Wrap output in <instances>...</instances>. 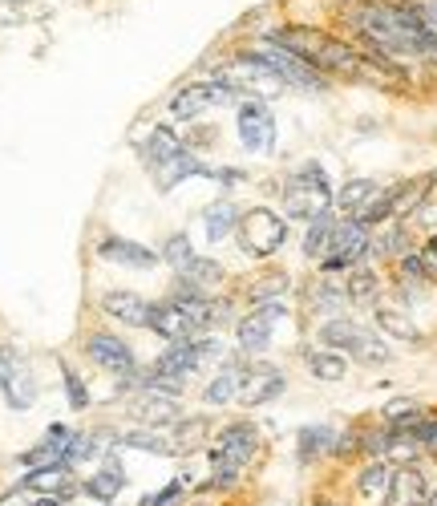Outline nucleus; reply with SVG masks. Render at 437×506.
<instances>
[{
	"label": "nucleus",
	"instance_id": "obj_35",
	"mask_svg": "<svg viewBox=\"0 0 437 506\" xmlns=\"http://www.w3.org/2000/svg\"><path fill=\"white\" fill-rule=\"evenodd\" d=\"M409 433H413V442L422 446L425 462H437V405L425 409V417H422V422H417Z\"/></svg>",
	"mask_w": 437,
	"mask_h": 506
},
{
	"label": "nucleus",
	"instance_id": "obj_19",
	"mask_svg": "<svg viewBox=\"0 0 437 506\" xmlns=\"http://www.w3.org/2000/svg\"><path fill=\"white\" fill-rule=\"evenodd\" d=\"M98 256L110 259V264H121V268H138V272L162 264V256L154 248H146V243H134V239H121V235H110V239H102L98 243Z\"/></svg>",
	"mask_w": 437,
	"mask_h": 506
},
{
	"label": "nucleus",
	"instance_id": "obj_15",
	"mask_svg": "<svg viewBox=\"0 0 437 506\" xmlns=\"http://www.w3.org/2000/svg\"><path fill=\"white\" fill-rule=\"evenodd\" d=\"M393 482V462L384 458H364L353 474V499L361 506H384Z\"/></svg>",
	"mask_w": 437,
	"mask_h": 506
},
{
	"label": "nucleus",
	"instance_id": "obj_11",
	"mask_svg": "<svg viewBox=\"0 0 437 506\" xmlns=\"http://www.w3.org/2000/svg\"><path fill=\"white\" fill-rule=\"evenodd\" d=\"M82 348H85V356H90V361L98 365L102 373H110V377H118V381L138 377L134 348H130L121 336H113V333H90Z\"/></svg>",
	"mask_w": 437,
	"mask_h": 506
},
{
	"label": "nucleus",
	"instance_id": "obj_40",
	"mask_svg": "<svg viewBox=\"0 0 437 506\" xmlns=\"http://www.w3.org/2000/svg\"><path fill=\"white\" fill-rule=\"evenodd\" d=\"M187 486H190V478H187V474H179V478H174V482H166L162 491L146 494V499L138 502V506H174V502L182 499V491H187Z\"/></svg>",
	"mask_w": 437,
	"mask_h": 506
},
{
	"label": "nucleus",
	"instance_id": "obj_22",
	"mask_svg": "<svg viewBox=\"0 0 437 506\" xmlns=\"http://www.w3.org/2000/svg\"><path fill=\"white\" fill-rule=\"evenodd\" d=\"M345 292H348V304H353V308H377L381 292H384V280H381L377 268L361 264V268H353V272L345 276Z\"/></svg>",
	"mask_w": 437,
	"mask_h": 506
},
{
	"label": "nucleus",
	"instance_id": "obj_9",
	"mask_svg": "<svg viewBox=\"0 0 437 506\" xmlns=\"http://www.w3.org/2000/svg\"><path fill=\"white\" fill-rule=\"evenodd\" d=\"M235 130H239L243 151H251V154H272L276 151V113H272L267 102L243 98L239 113H235Z\"/></svg>",
	"mask_w": 437,
	"mask_h": 506
},
{
	"label": "nucleus",
	"instance_id": "obj_27",
	"mask_svg": "<svg viewBox=\"0 0 437 506\" xmlns=\"http://www.w3.org/2000/svg\"><path fill=\"white\" fill-rule=\"evenodd\" d=\"M381 187L384 182H377V179H348L345 187L336 190V211L348 215V219H356V215L381 195Z\"/></svg>",
	"mask_w": 437,
	"mask_h": 506
},
{
	"label": "nucleus",
	"instance_id": "obj_14",
	"mask_svg": "<svg viewBox=\"0 0 437 506\" xmlns=\"http://www.w3.org/2000/svg\"><path fill=\"white\" fill-rule=\"evenodd\" d=\"M433 494L430 474H425L422 462H409V466H393V482H389V499L384 506H425Z\"/></svg>",
	"mask_w": 437,
	"mask_h": 506
},
{
	"label": "nucleus",
	"instance_id": "obj_30",
	"mask_svg": "<svg viewBox=\"0 0 437 506\" xmlns=\"http://www.w3.org/2000/svg\"><path fill=\"white\" fill-rule=\"evenodd\" d=\"M121 486H126V470L118 466V458H110L98 474L85 478V494H90V499H98V502H113L121 494Z\"/></svg>",
	"mask_w": 437,
	"mask_h": 506
},
{
	"label": "nucleus",
	"instance_id": "obj_8",
	"mask_svg": "<svg viewBox=\"0 0 437 506\" xmlns=\"http://www.w3.org/2000/svg\"><path fill=\"white\" fill-rule=\"evenodd\" d=\"M256 57L264 61V65L272 69V73H276L284 85H296V90H312V93H325V90H328V77H320L316 69L308 65V61L296 57L292 49L276 45V41H264V45L256 49Z\"/></svg>",
	"mask_w": 437,
	"mask_h": 506
},
{
	"label": "nucleus",
	"instance_id": "obj_41",
	"mask_svg": "<svg viewBox=\"0 0 437 506\" xmlns=\"http://www.w3.org/2000/svg\"><path fill=\"white\" fill-rule=\"evenodd\" d=\"M336 5H345V8H356V5H364V0H336Z\"/></svg>",
	"mask_w": 437,
	"mask_h": 506
},
{
	"label": "nucleus",
	"instance_id": "obj_20",
	"mask_svg": "<svg viewBox=\"0 0 437 506\" xmlns=\"http://www.w3.org/2000/svg\"><path fill=\"white\" fill-rule=\"evenodd\" d=\"M336 438H340V430H332V425H325V422L304 425V430L296 433V462H300V466H316V462L332 458Z\"/></svg>",
	"mask_w": 437,
	"mask_h": 506
},
{
	"label": "nucleus",
	"instance_id": "obj_42",
	"mask_svg": "<svg viewBox=\"0 0 437 506\" xmlns=\"http://www.w3.org/2000/svg\"><path fill=\"white\" fill-rule=\"evenodd\" d=\"M308 506H336V502H328V499H312Z\"/></svg>",
	"mask_w": 437,
	"mask_h": 506
},
{
	"label": "nucleus",
	"instance_id": "obj_4",
	"mask_svg": "<svg viewBox=\"0 0 437 506\" xmlns=\"http://www.w3.org/2000/svg\"><path fill=\"white\" fill-rule=\"evenodd\" d=\"M235 243L248 259H272L284 251L287 243V219L284 211H272V207H248L239 215V227H235Z\"/></svg>",
	"mask_w": 437,
	"mask_h": 506
},
{
	"label": "nucleus",
	"instance_id": "obj_37",
	"mask_svg": "<svg viewBox=\"0 0 437 506\" xmlns=\"http://www.w3.org/2000/svg\"><path fill=\"white\" fill-rule=\"evenodd\" d=\"M159 256H162V264H170V268H174V276H179L182 268H187L190 259H195V248H190V239H187V235H170V239L162 243V251H159Z\"/></svg>",
	"mask_w": 437,
	"mask_h": 506
},
{
	"label": "nucleus",
	"instance_id": "obj_34",
	"mask_svg": "<svg viewBox=\"0 0 437 506\" xmlns=\"http://www.w3.org/2000/svg\"><path fill=\"white\" fill-rule=\"evenodd\" d=\"M332 227H336V215H320L316 223H308V231H304V259H312V264H320V259L328 256V239H332Z\"/></svg>",
	"mask_w": 437,
	"mask_h": 506
},
{
	"label": "nucleus",
	"instance_id": "obj_32",
	"mask_svg": "<svg viewBox=\"0 0 437 506\" xmlns=\"http://www.w3.org/2000/svg\"><path fill=\"white\" fill-rule=\"evenodd\" d=\"M223 264L218 259H211V256H195L187 268L179 272V280H187V284H195L199 292H211V287H218L223 284Z\"/></svg>",
	"mask_w": 437,
	"mask_h": 506
},
{
	"label": "nucleus",
	"instance_id": "obj_7",
	"mask_svg": "<svg viewBox=\"0 0 437 506\" xmlns=\"http://www.w3.org/2000/svg\"><path fill=\"white\" fill-rule=\"evenodd\" d=\"M284 316H287V304H284V300L251 304V308L239 316V325H235V345H239V353H248V356L267 353L276 325H279Z\"/></svg>",
	"mask_w": 437,
	"mask_h": 506
},
{
	"label": "nucleus",
	"instance_id": "obj_39",
	"mask_svg": "<svg viewBox=\"0 0 437 506\" xmlns=\"http://www.w3.org/2000/svg\"><path fill=\"white\" fill-rule=\"evenodd\" d=\"M61 381H65V397H69V409H90V389H85L82 373L61 365Z\"/></svg>",
	"mask_w": 437,
	"mask_h": 506
},
{
	"label": "nucleus",
	"instance_id": "obj_3",
	"mask_svg": "<svg viewBox=\"0 0 437 506\" xmlns=\"http://www.w3.org/2000/svg\"><path fill=\"white\" fill-rule=\"evenodd\" d=\"M256 458H259V430L248 417H235V422L218 425L215 446H211V470H215L211 486L227 491V486L243 482Z\"/></svg>",
	"mask_w": 437,
	"mask_h": 506
},
{
	"label": "nucleus",
	"instance_id": "obj_21",
	"mask_svg": "<svg viewBox=\"0 0 437 506\" xmlns=\"http://www.w3.org/2000/svg\"><path fill=\"white\" fill-rule=\"evenodd\" d=\"M239 381H243V361H239V356H227V361L215 369V377L207 381L203 401H207L211 409H223L227 401L239 397Z\"/></svg>",
	"mask_w": 437,
	"mask_h": 506
},
{
	"label": "nucleus",
	"instance_id": "obj_17",
	"mask_svg": "<svg viewBox=\"0 0 437 506\" xmlns=\"http://www.w3.org/2000/svg\"><path fill=\"white\" fill-rule=\"evenodd\" d=\"M126 414L134 417L142 430H162V425L179 422L182 405H179V397H166V394H154V389H142V394L130 401Z\"/></svg>",
	"mask_w": 437,
	"mask_h": 506
},
{
	"label": "nucleus",
	"instance_id": "obj_23",
	"mask_svg": "<svg viewBox=\"0 0 437 506\" xmlns=\"http://www.w3.org/2000/svg\"><path fill=\"white\" fill-rule=\"evenodd\" d=\"M348 356L345 353H332V348H320V345H312V348H304V369H308V377L312 381H325V385H336V381H345L348 377Z\"/></svg>",
	"mask_w": 437,
	"mask_h": 506
},
{
	"label": "nucleus",
	"instance_id": "obj_18",
	"mask_svg": "<svg viewBox=\"0 0 437 506\" xmlns=\"http://www.w3.org/2000/svg\"><path fill=\"white\" fill-rule=\"evenodd\" d=\"M308 312H316V316H348V292H345V280H336V276H316V280L308 284Z\"/></svg>",
	"mask_w": 437,
	"mask_h": 506
},
{
	"label": "nucleus",
	"instance_id": "obj_10",
	"mask_svg": "<svg viewBox=\"0 0 437 506\" xmlns=\"http://www.w3.org/2000/svg\"><path fill=\"white\" fill-rule=\"evenodd\" d=\"M0 394L16 414L33 409V401H37V377H33L29 361L13 345H0Z\"/></svg>",
	"mask_w": 437,
	"mask_h": 506
},
{
	"label": "nucleus",
	"instance_id": "obj_36",
	"mask_svg": "<svg viewBox=\"0 0 437 506\" xmlns=\"http://www.w3.org/2000/svg\"><path fill=\"white\" fill-rule=\"evenodd\" d=\"M102 450H106L102 433H73V442H69V450H65V462L69 466H77V462H93Z\"/></svg>",
	"mask_w": 437,
	"mask_h": 506
},
{
	"label": "nucleus",
	"instance_id": "obj_33",
	"mask_svg": "<svg viewBox=\"0 0 437 506\" xmlns=\"http://www.w3.org/2000/svg\"><path fill=\"white\" fill-rule=\"evenodd\" d=\"M292 292V276L287 272H264L248 284V300L251 304H264V300H284Z\"/></svg>",
	"mask_w": 437,
	"mask_h": 506
},
{
	"label": "nucleus",
	"instance_id": "obj_25",
	"mask_svg": "<svg viewBox=\"0 0 437 506\" xmlns=\"http://www.w3.org/2000/svg\"><path fill=\"white\" fill-rule=\"evenodd\" d=\"M151 328L166 340V345H182V340H190V336H195V328H190L187 312H182L174 300L154 304V312H151Z\"/></svg>",
	"mask_w": 437,
	"mask_h": 506
},
{
	"label": "nucleus",
	"instance_id": "obj_28",
	"mask_svg": "<svg viewBox=\"0 0 437 506\" xmlns=\"http://www.w3.org/2000/svg\"><path fill=\"white\" fill-rule=\"evenodd\" d=\"M405 251H413V235H409V223H384L377 235H373V256L397 264Z\"/></svg>",
	"mask_w": 437,
	"mask_h": 506
},
{
	"label": "nucleus",
	"instance_id": "obj_5",
	"mask_svg": "<svg viewBox=\"0 0 437 506\" xmlns=\"http://www.w3.org/2000/svg\"><path fill=\"white\" fill-rule=\"evenodd\" d=\"M239 102H243V90H235V85L223 82V77H211V82H190V85H182V90L170 98V113H174L179 122H199L207 110L239 106Z\"/></svg>",
	"mask_w": 437,
	"mask_h": 506
},
{
	"label": "nucleus",
	"instance_id": "obj_29",
	"mask_svg": "<svg viewBox=\"0 0 437 506\" xmlns=\"http://www.w3.org/2000/svg\"><path fill=\"white\" fill-rule=\"evenodd\" d=\"M239 207L231 203V199H218L203 211V231H207V243H223L227 235H235V227H239Z\"/></svg>",
	"mask_w": 437,
	"mask_h": 506
},
{
	"label": "nucleus",
	"instance_id": "obj_12",
	"mask_svg": "<svg viewBox=\"0 0 437 506\" xmlns=\"http://www.w3.org/2000/svg\"><path fill=\"white\" fill-rule=\"evenodd\" d=\"M287 389V377L279 365H267V361H251L243 365V381H239V401L248 409H259L267 401H276L279 394Z\"/></svg>",
	"mask_w": 437,
	"mask_h": 506
},
{
	"label": "nucleus",
	"instance_id": "obj_31",
	"mask_svg": "<svg viewBox=\"0 0 437 506\" xmlns=\"http://www.w3.org/2000/svg\"><path fill=\"white\" fill-rule=\"evenodd\" d=\"M118 446L142 450V453H159V458H174V453H179L174 438H166L162 430H126V433H118Z\"/></svg>",
	"mask_w": 437,
	"mask_h": 506
},
{
	"label": "nucleus",
	"instance_id": "obj_38",
	"mask_svg": "<svg viewBox=\"0 0 437 506\" xmlns=\"http://www.w3.org/2000/svg\"><path fill=\"white\" fill-rule=\"evenodd\" d=\"M211 433V417H190V422H182L179 425V433H174V446H179V453L182 450H195L199 442Z\"/></svg>",
	"mask_w": 437,
	"mask_h": 506
},
{
	"label": "nucleus",
	"instance_id": "obj_24",
	"mask_svg": "<svg viewBox=\"0 0 437 506\" xmlns=\"http://www.w3.org/2000/svg\"><path fill=\"white\" fill-rule=\"evenodd\" d=\"M179 154H187V146H182V138L174 134L170 126H154L151 134H146V142H142V159H146V167L151 170H162V167H170Z\"/></svg>",
	"mask_w": 437,
	"mask_h": 506
},
{
	"label": "nucleus",
	"instance_id": "obj_1",
	"mask_svg": "<svg viewBox=\"0 0 437 506\" xmlns=\"http://www.w3.org/2000/svg\"><path fill=\"white\" fill-rule=\"evenodd\" d=\"M316 345L320 348H332V353H345L348 361L364 365V369H384V365H393V345L377 333V328L361 325L356 316L320 320Z\"/></svg>",
	"mask_w": 437,
	"mask_h": 506
},
{
	"label": "nucleus",
	"instance_id": "obj_16",
	"mask_svg": "<svg viewBox=\"0 0 437 506\" xmlns=\"http://www.w3.org/2000/svg\"><path fill=\"white\" fill-rule=\"evenodd\" d=\"M102 312H106L110 320H118V325H126V328H151L154 304L146 300V296L130 292V287H110V292L102 296Z\"/></svg>",
	"mask_w": 437,
	"mask_h": 506
},
{
	"label": "nucleus",
	"instance_id": "obj_2",
	"mask_svg": "<svg viewBox=\"0 0 437 506\" xmlns=\"http://www.w3.org/2000/svg\"><path fill=\"white\" fill-rule=\"evenodd\" d=\"M279 207H284V219L296 223H316L320 215H328L336 207V190L328 182V170L316 159L300 162L287 174L284 190H279Z\"/></svg>",
	"mask_w": 437,
	"mask_h": 506
},
{
	"label": "nucleus",
	"instance_id": "obj_44",
	"mask_svg": "<svg viewBox=\"0 0 437 506\" xmlns=\"http://www.w3.org/2000/svg\"><path fill=\"white\" fill-rule=\"evenodd\" d=\"M433 287H437V280H433Z\"/></svg>",
	"mask_w": 437,
	"mask_h": 506
},
{
	"label": "nucleus",
	"instance_id": "obj_26",
	"mask_svg": "<svg viewBox=\"0 0 437 506\" xmlns=\"http://www.w3.org/2000/svg\"><path fill=\"white\" fill-rule=\"evenodd\" d=\"M24 491H37V494H57V499H65L69 491H73V466L69 462H53V466H41L33 470V474H24Z\"/></svg>",
	"mask_w": 437,
	"mask_h": 506
},
{
	"label": "nucleus",
	"instance_id": "obj_13",
	"mask_svg": "<svg viewBox=\"0 0 437 506\" xmlns=\"http://www.w3.org/2000/svg\"><path fill=\"white\" fill-rule=\"evenodd\" d=\"M373 325H377V333L384 340H393V345H413V348H422L425 345V333L417 328V320H413V312L405 308V304H377L373 308Z\"/></svg>",
	"mask_w": 437,
	"mask_h": 506
},
{
	"label": "nucleus",
	"instance_id": "obj_6",
	"mask_svg": "<svg viewBox=\"0 0 437 506\" xmlns=\"http://www.w3.org/2000/svg\"><path fill=\"white\" fill-rule=\"evenodd\" d=\"M218 77H223V82H231L235 90H248L251 98H259V102L284 93V82H279L272 69L256 57V49H239V54H231L223 65H218Z\"/></svg>",
	"mask_w": 437,
	"mask_h": 506
},
{
	"label": "nucleus",
	"instance_id": "obj_43",
	"mask_svg": "<svg viewBox=\"0 0 437 506\" xmlns=\"http://www.w3.org/2000/svg\"><path fill=\"white\" fill-rule=\"evenodd\" d=\"M425 506H437V491H433V494H430V502H425Z\"/></svg>",
	"mask_w": 437,
	"mask_h": 506
}]
</instances>
